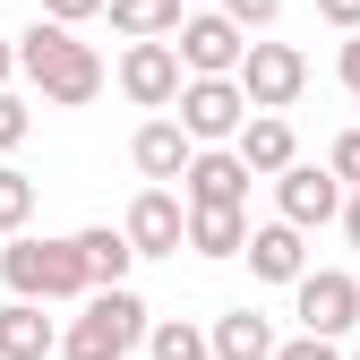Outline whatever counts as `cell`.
<instances>
[{
	"mask_svg": "<svg viewBox=\"0 0 360 360\" xmlns=\"http://www.w3.org/2000/svg\"><path fill=\"white\" fill-rule=\"evenodd\" d=\"M18 69L34 77V95L60 103V112H77V103L103 95V52H95V43H77L69 26H52V18H34V26L18 34Z\"/></svg>",
	"mask_w": 360,
	"mask_h": 360,
	"instance_id": "obj_1",
	"label": "cell"
},
{
	"mask_svg": "<svg viewBox=\"0 0 360 360\" xmlns=\"http://www.w3.org/2000/svg\"><path fill=\"white\" fill-rule=\"evenodd\" d=\"M0 283H9L18 300H95V275H86V249L77 232L69 240H9L0 249Z\"/></svg>",
	"mask_w": 360,
	"mask_h": 360,
	"instance_id": "obj_2",
	"label": "cell"
},
{
	"mask_svg": "<svg viewBox=\"0 0 360 360\" xmlns=\"http://www.w3.org/2000/svg\"><path fill=\"white\" fill-rule=\"evenodd\" d=\"M155 335V318H146V300L138 292H95V300H86V318L60 335V360H129V352H138Z\"/></svg>",
	"mask_w": 360,
	"mask_h": 360,
	"instance_id": "obj_3",
	"label": "cell"
},
{
	"mask_svg": "<svg viewBox=\"0 0 360 360\" xmlns=\"http://www.w3.org/2000/svg\"><path fill=\"white\" fill-rule=\"evenodd\" d=\"M172 112H180V129H189L198 146H240V129L257 120L249 95H240V77H189Z\"/></svg>",
	"mask_w": 360,
	"mask_h": 360,
	"instance_id": "obj_4",
	"label": "cell"
},
{
	"mask_svg": "<svg viewBox=\"0 0 360 360\" xmlns=\"http://www.w3.org/2000/svg\"><path fill=\"white\" fill-rule=\"evenodd\" d=\"M292 318H300V335L343 343V335L360 326V283L343 275V266H309V275L292 283Z\"/></svg>",
	"mask_w": 360,
	"mask_h": 360,
	"instance_id": "obj_5",
	"label": "cell"
},
{
	"mask_svg": "<svg viewBox=\"0 0 360 360\" xmlns=\"http://www.w3.org/2000/svg\"><path fill=\"white\" fill-rule=\"evenodd\" d=\"M172 52H180V69H189V77H240V60H249V34L223 18V9H198L189 26L172 34Z\"/></svg>",
	"mask_w": 360,
	"mask_h": 360,
	"instance_id": "obj_6",
	"label": "cell"
},
{
	"mask_svg": "<svg viewBox=\"0 0 360 360\" xmlns=\"http://www.w3.org/2000/svg\"><path fill=\"white\" fill-rule=\"evenodd\" d=\"M180 86H189V69H180L172 43H129V52H120V95L138 103V112L163 120V112L180 103Z\"/></svg>",
	"mask_w": 360,
	"mask_h": 360,
	"instance_id": "obj_7",
	"label": "cell"
},
{
	"mask_svg": "<svg viewBox=\"0 0 360 360\" xmlns=\"http://www.w3.org/2000/svg\"><path fill=\"white\" fill-rule=\"evenodd\" d=\"M300 86H309V60L292 52V43H249V60H240V95H249V112H292Z\"/></svg>",
	"mask_w": 360,
	"mask_h": 360,
	"instance_id": "obj_8",
	"label": "cell"
},
{
	"mask_svg": "<svg viewBox=\"0 0 360 360\" xmlns=\"http://www.w3.org/2000/svg\"><path fill=\"white\" fill-rule=\"evenodd\" d=\"M343 180H335V163H292L283 180H275V206H283V223L292 232H318V223H343Z\"/></svg>",
	"mask_w": 360,
	"mask_h": 360,
	"instance_id": "obj_9",
	"label": "cell"
},
{
	"mask_svg": "<svg viewBox=\"0 0 360 360\" xmlns=\"http://www.w3.org/2000/svg\"><path fill=\"white\" fill-rule=\"evenodd\" d=\"M120 232H129L138 257H180V240H189V198H180V189H138Z\"/></svg>",
	"mask_w": 360,
	"mask_h": 360,
	"instance_id": "obj_10",
	"label": "cell"
},
{
	"mask_svg": "<svg viewBox=\"0 0 360 360\" xmlns=\"http://www.w3.org/2000/svg\"><path fill=\"white\" fill-rule=\"evenodd\" d=\"M129 163L146 172V189H172V180H189V163H198V138L180 120H146L138 138H129Z\"/></svg>",
	"mask_w": 360,
	"mask_h": 360,
	"instance_id": "obj_11",
	"label": "cell"
},
{
	"mask_svg": "<svg viewBox=\"0 0 360 360\" xmlns=\"http://www.w3.org/2000/svg\"><path fill=\"white\" fill-rule=\"evenodd\" d=\"M249 163L232 155V146H198V163H189V180H180V198L189 206H240L249 214Z\"/></svg>",
	"mask_w": 360,
	"mask_h": 360,
	"instance_id": "obj_12",
	"label": "cell"
},
{
	"mask_svg": "<svg viewBox=\"0 0 360 360\" xmlns=\"http://www.w3.org/2000/svg\"><path fill=\"white\" fill-rule=\"evenodd\" d=\"M232 155H240L257 180H283V172L300 163V138H292V120H283V112H257V120L240 129V146H232Z\"/></svg>",
	"mask_w": 360,
	"mask_h": 360,
	"instance_id": "obj_13",
	"label": "cell"
},
{
	"mask_svg": "<svg viewBox=\"0 0 360 360\" xmlns=\"http://www.w3.org/2000/svg\"><path fill=\"white\" fill-rule=\"evenodd\" d=\"M249 275L257 283H300L309 275V240L292 232V223H257L249 232Z\"/></svg>",
	"mask_w": 360,
	"mask_h": 360,
	"instance_id": "obj_14",
	"label": "cell"
},
{
	"mask_svg": "<svg viewBox=\"0 0 360 360\" xmlns=\"http://www.w3.org/2000/svg\"><path fill=\"white\" fill-rule=\"evenodd\" d=\"M60 352V326L43 318V300H9L0 309V360H52Z\"/></svg>",
	"mask_w": 360,
	"mask_h": 360,
	"instance_id": "obj_15",
	"label": "cell"
},
{
	"mask_svg": "<svg viewBox=\"0 0 360 360\" xmlns=\"http://www.w3.org/2000/svg\"><path fill=\"white\" fill-rule=\"evenodd\" d=\"M206 335H214V360H275V352H283V343H275V326H266L257 309H223Z\"/></svg>",
	"mask_w": 360,
	"mask_h": 360,
	"instance_id": "obj_16",
	"label": "cell"
},
{
	"mask_svg": "<svg viewBox=\"0 0 360 360\" xmlns=\"http://www.w3.org/2000/svg\"><path fill=\"white\" fill-rule=\"evenodd\" d=\"M189 249L198 257H249V214L240 206H189Z\"/></svg>",
	"mask_w": 360,
	"mask_h": 360,
	"instance_id": "obj_17",
	"label": "cell"
},
{
	"mask_svg": "<svg viewBox=\"0 0 360 360\" xmlns=\"http://www.w3.org/2000/svg\"><path fill=\"white\" fill-rule=\"evenodd\" d=\"M77 249H86V275H95V292H120V283H129V266H138L129 232H112V223H86Z\"/></svg>",
	"mask_w": 360,
	"mask_h": 360,
	"instance_id": "obj_18",
	"label": "cell"
},
{
	"mask_svg": "<svg viewBox=\"0 0 360 360\" xmlns=\"http://www.w3.org/2000/svg\"><path fill=\"white\" fill-rule=\"evenodd\" d=\"M112 34H129V43H172L180 26H189V18H180V0H112Z\"/></svg>",
	"mask_w": 360,
	"mask_h": 360,
	"instance_id": "obj_19",
	"label": "cell"
},
{
	"mask_svg": "<svg viewBox=\"0 0 360 360\" xmlns=\"http://www.w3.org/2000/svg\"><path fill=\"white\" fill-rule=\"evenodd\" d=\"M146 352H155V360H214V335L189 326V318H163V326L146 335Z\"/></svg>",
	"mask_w": 360,
	"mask_h": 360,
	"instance_id": "obj_20",
	"label": "cell"
},
{
	"mask_svg": "<svg viewBox=\"0 0 360 360\" xmlns=\"http://www.w3.org/2000/svg\"><path fill=\"white\" fill-rule=\"evenodd\" d=\"M34 198H43L34 180H26L18 163H0V240H18L26 223H34Z\"/></svg>",
	"mask_w": 360,
	"mask_h": 360,
	"instance_id": "obj_21",
	"label": "cell"
},
{
	"mask_svg": "<svg viewBox=\"0 0 360 360\" xmlns=\"http://www.w3.org/2000/svg\"><path fill=\"white\" fill-rule=\"evenodd\" d=\"M223 18H232L240 34H266V26L283 18V0H223Z\"/></svg>",
	"mask_w": 360,
	"mask_h": 360,
	"instance_id": "obj_22",
	"label": "cell"
},
{
	"mask_svg": "<svg viewBox=\"0 0 360 360\" xmlns=\"http://www.w3.org/2000/svg\"><path fill=\"white\" fill-rule=\"evenodd\" d=\"M26 129H34L26 95H0V155H18V146H26Z\"/></svg>",
	"mask_w": 360,
	"mask_h": 360,
	"instance_id": "obj_23",
	"label": "cell"
},
{
	"mask_svg": "<svg viewBox=\"0 0 360 360\" xmlns=\"http://www.w3.org/2000/svg\"><path fill=\"white\" fill-rule=\"evenodd\" d=\"M326 163H335V180H343V189H360V129H343Z\"/></svg>",
	"mask_w": 360,
	"mask_h": 360,
	"instance_id": "obj_24",
	"label": "cell"
},
{
	"mask_svg": "<svg viewBox=\"0 0 360 360\" xmlns=\"http://www.w3.org/2000/svg\"><path fill=\"white\" fill-rule=\"evenodd\" d=\"M275 360H352V352H343V343H326V335H292Z\"/></svg>",
	"mask_w": 360,
	"mask_h": 360,
	"instance_id": "obj_25",
	"label": "cell"
},
{
	"mask_svg": "<svg viewBox=\"0 0 360 360\" xmlns=\"http://www.w3.org/2000/svg\"><path fill=\"white\" fill-rule=\"evenodd\" d=\"M103 9H112V0H43L52 26H86V18H103Z\"/></svg>",
	"mask_w": 360,
	"mask_h": 360,
	"instance_id": "obj_26",
	"label": "cell"
},
{
	"mask_svg": "<svg viewBox=\"0 0 360 360\" xmlns=\"http://www.w3.org/2000/svg\"><path fill=\"white\" fill-rule=\"evenodd\" d=\"M318 18L343 26V34H360V0H318Z\"/></svg>",
	"mask_w": 360,
	"mask_h": 360,
	"instance_id": "obj_27",
	"label": "cell"
},
{
	"mask_svg": "<svg viewBox=\"0 0 360 360\" xmlns=\"http://www.w3.org/2000/svg\"><path fill=\"white\" fill-rule=\"evenodd\" d=\"M343 86H352V95H360V34L343 43Z\"/></svg>",
	"mask_w": 360,
	"mask_h": 360,
	"instance_id": "obj_28",
	"label": "cell"
},
{
	"mask_svg": "<svg viewBox=\"0 0 360 360\" xmlns=\"http://www.w3.org/2000/svg\"><path fill=\"white\" fill-rule=\"evenodd\" d=\"M9 77H18V43L0 34V95H9Z\"/></svg>",
	"mask_w": 360,
	"mask_h": 360,
	"instance_id": "obj_29",
	"label": "cell"
},
{
	"mask_svg": "<svg viewBox=\"0 0 360 360\" xmlns=\"http://www.w3.org/2000/svg\"><path fill=\"white\" fill-rule=\"evenodd\" d=\"M343 232H352V249H360V189L343 198Z\"/></svg>",
	"mask_w": 360,
	"mask_h": 360,
	"instance_id": "obj_30",
	"label": "cell"
},
{
	"mask_svg": "<svg viewBox=\"0 0 360 360\" xmlns=\"http://www.w3.org/2000/svg\"><path fill=\"white\" fill-rule=\"evenodd\" d=\"M352 360H360V352H352Z\"/></svg>",
	"mask_w": 360,
	"mask_h": 360,
	"instance_id": "obj_31",
	"label": "cell"
}]
</instances>
